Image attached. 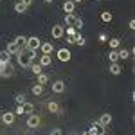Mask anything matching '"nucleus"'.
<instances>
[{"label": "nucleus", "instance_id": "5", "mask_svg": "<svg viewBox=\"0 0 135 135\" xmlns=\"http://www.w3.org/2000/svg\"><path fill=\"white\" fill-rule=\"evenodd\" d=\"M40 123H42V119H40L38 115L29 114V117H27V126H29V128H38Z\"/></svg>", "mask_w": 135, "mask_h": 135}, {"label": "nucleus", "instance_id": "21", "mask_svg": "<svg viewBox=\"0 0 135 135\" xmlns=\"http://www.w3.org/2000/svg\"><path fill=\"white\" fill-rule=\"evenodd\" d=\"M31 92L34 94V95H42L43 94V85L40 83H36V85H32V88H31Z\"/></svg>", "mask_w": 135, "mask_h": 135}, {"label": "nucleus", "instance_id": "37", "mask_svg": "<svg viewBox=\"0 0 135 135\" xmlns=\"http://www.w3.org/2000/svg\"><path fill=\"white\" fill-rule=\"evenodd\" d=\"M128 27H130V29H135V20H130V22H128Z\"/></svg>", "mask_w": 135, "mask_h": 135}, {"label": "nucleus", "instance_id": "22", "mask_svg": "<svg viewBox=\"0 0 135 135\" xmlns=\"http://www.w3.org/2000/svg\"><path fill=\"white\" fill-rule=\"evenodd\" d=\"M85 42H86V40H85V36H81L79 32H76V36H74V45H81V47H83Z\"/></svg>", "mask_w": 135, "mask_h": 135}, {"label": "nucleus", "instance_id": "31", "mask_svg": "<svg viewBox=\"0 0 135 135\" xmlns=\"http://www.w3.org/2000/svg\"><path fill=\"white\" fill-rule=\"evenodd\" d=\"M65 31H67V34H69V36H76L78 29H76L74 25H67V29H65Z\"/></svg>", "mask_w": 135, "mask_h": 135}, {"label": "nucleus", "instance_id": "42", "mask_svg": "<svg viewBox=\"0 0 135 135\" xmlns=\"http://www.w3.org/2000/svg\"><path fill=\"white\" fill-rule=\"evenodd\" d=\"M43 2H45V4H51V2H54V0H43Z\"/></svg>", "mask_w": 135, "mask_h": 135}, {"label": "nucleus", "instance_id": "4", "mask_svg": "<svg viewBox=\"0 0 135 135\" xmlns=\"http://www.w3.org/2000/svg\"><path fill=\"white\" fill-rule=\"evenodd\" d=\"M0 119H2V123L4 124H13L15 123V119H16V115H15V112H6V114H2L0 115Z\"/></svg>", "mask_w": 135, "mask_h": 135}, {"label": "nucleus", "instance_id": "30", "mask_svg": "<svg viewBox=\"0 0 135 135\" xmlns=\"http://www.w3.org/2000/svg\"><path fill=\"white\" fill-rule=\"evenodd\" d=\"M117 54H119V60H126V58H130V51H126V49H119Z\"/></svg>", "mask_w": 135, "mask_h": 135}, {"label": "nucleus", "instance_id": "29", "mask_svg": "<svg viewBox=\"0 0 135 135\" xmlns=\"http://www.w3.org/2000/svg\"><path fill=\"white\" fill-rule=\"evenodd\" d=\"M74 22H76V15H74V13H70V15L65 16V23H67V25H74Z\"/></svg>", "mask_w": 135, "mask_h": 135}, {"label": "nucleus", "instance_id": "24", "mask_svg": "<svg viewBox=\"0 0 135 135\" xmlns=\"http://www.w3.org/2000/svg\"><path fill=\"white\" fill-rule=\"evenodd\" d=\"M25 101H27V97H25V94H16V95H15V103L16 104H23L25 103Z\"/></svg>", "mask_w": 135, "mask_h": 135}, {"label": "nucleus", "instance_id": "3", "mask_svg": "<svg viewBox=\"0 0 135 135\" xmlns=\"http://www.w3.org/2000/svg\"><path fill=\"white\" fill-rule=\"evenodd\" d=\"M16 61H18V65H20V67H23V69H29V65L32 63V61H29V60H27V56L23 54V51H22V49H20V52L16 54Z\"/></svg>", "mask_w": 135, "mask_h": 135}, {"label": "nucleus", "instance_id": "15", "mask_svg": "<svg viewBox=\"0 0 135 135\" xmlns=\"http://www.w3.org/2000/svg\"><path fill=\"white\" fill-rule=\"evenodd\" d=\"M22 110H23V114H25V115H29V114L34 112V104L29 103V101H25V103L22 104Z\"/></svg>", "mask_w": 135, "mask_h": 135}, {"label": "nucleus", "instance_id": "39", "mask_svg": "<svg viewBox=\"0 0 135 135\" xmlns=\"http://www.w3.org/2000/svg\"><path fill=\"white\" fill-rule=\"evenodd\" d=\"M67 43H72L74 45V36H69V38H67Z\"/></svg>", "mask_w": 135, "mask_h": 135}, {"label": "nucleus", "instance_id": "33", "mask_svg": "<svg viewBox=\"0 0 135 135\" xmlns=\"http://www.w3.org/2000/svg\"><path fill=\"white\" fill-rule=\"evenodd\" d=\"M83 23H85V22L81 20L79 16H76V22H74V27H76V29H81V27H83Z\"/></svg>", "mask_w": 135, "mask_h": 135}, {"label": "nucleus", "instance_id": "41", "mask_svg": "<svg viewBox=\"0 0 135 135\" xmlns=\"http://www.w3.org/2000/svg\"><path fill=\"white\" fill-rule=\"evenodd\" d=\"M74 4H81V2H83V0H72Z\"/></svg>", "mask_w": 135, "mask_h": 135}, {"label": "nucleus", "instance_id": "19", "mask_svg": "<svg viewBox=\"0 0 135 135\" xmlns=\"http://www.w3.org/2000/svg\"><path fill=\"white\" fill-rule=\"evenodd\" d=\"M15 11H16L18 15H23V13L27 11V6H25V4H22V2H16V4H15Z\"/></svg>", "mask_w": 135, "mask_h": 135}, {"label": "nucleus", "instance_id": "34", "mask_svg": "<svg viewBox=\"0 0 135 135\" xmlns=\"http://www.w3.org/2000/svg\"><path fill=\"white\" fill-rule=\"evenodd\" d=\"M51 135H63V130L61 128H54V130L51 132Z\"/></svg>", "mask_w": 135, "mask_h": 135}, {"label": "nucleus", "instance_id": "23", "mask_svg": "<svg viewBox=\"0 0 135 135\" xmlns=\"http://www.w3.org/2000/svg\"><path fill=\"white\" fill-rule=\"evenodd\" d=\"M9 60H11V54L7 51L0 52V63H9Z\"/></svg>", "mask_w": 135, "mask_h": 135}, {"label": "nucleus", "instance_id": "18", "mask_svg": "<svg viewBox=\"0 0 135 135\" xmlns=\"http://www.w3.org/2000/svg\"><path fill=\"white\" fill-rule=\"evenodd\" d=\"M29 69H31V70H32V74H36V76H38V74H42V72H43V70H42L43 67H42V65H40V63H34V61H32L31 65H29Z\"/></svg>", "mask_w": 135, "mask_h": 135}, {"label": "nucleus", "instance_id": "6", "mask_svg": "<svg viewBox=\"0 0 135 135\" xmlns=\"http://www.w3.org/2000/svg\"><path fill=\"white\" fill-rule=\"evenodd\" d=\"M52 92L54 94H63L65 92V81H61V79L54 81V83H52Z\"/></svg>", "mask_w": 135, "mask_h": 135}, {"label": "nucleus", "instance_id": "16", "mask_svg": "<svg viewBox=\"0 0 135 135\" xmlns=\"http://www.w3.org/2000/svg\"><path fill=\"white\" fill-rule=\"evenodd\" d=\"M20 49H22V47H18L15 42H11V43H7V49H6V51L9 52V54H18V52H20Z\"/></svg>", "mask_w": 135, "mask_h": 135}, {"label": "nucleus", "instance_id": "35", "mask_svg": "<svg viewBox=\"0 0 135 135\" xmlns=\"http://www.w3.org/2000/svg\"><path fill=\"white\" fill-rule=\"evenodd\" d=\"M99 42H108V34L106 32H101L99 34Z\"/></svg>", "mask_w": 135, "mask_h": 135}, {"label": "nucleus", "instance_id": "14", "mask_svg": "<svg viewBox=\"0 0 135 135\" xmlns=\"http://www.w3.org/2000/svg\"><path fill=\"white\" fill-rule=\"evenodd\" d=\"M74 7H76V4H74L72 0H67V2L63 4V11H65L67 15H70V13H74Z\"/></svg>", "mask_w": 135, "mask_h": 135}, {"label": "nucleus", "instance_id": "27", "mask_svg": "<svg viewBox=\"0 0 135 135\" xmlns=\"http://www.w3.org/2000/svg\"><path fill=\"white\" fill-rule=\"evenodd\" d=\"M108 60H110V63H117V61H119V54H117V51H110Z\"/></svg>", "mask_w": 135, "mask_h": 135}, {"label": "nucleus", "instance_id": "43", "mask_svg": "<svg viewBox=\"0 0 135 135\" xmlns=\"http://www.w3.org/2000/svg\"><path fill=\"white\" fill-rule=\"evenodd\" d=\"M0 115H2V112H0Z\"/></svg>", "mask_w": 135, "mask_h": 135}, {"label": "nucleus", "instance_id": "17", "mask_svg": "<svg viewBox=\"0 0 135 135\" xmlns=\"http://www.w3.org/2000/svg\"><path fill=\"white\" fill-rule=\"evenodd\" d=\"M47 108H49V112H52V114H58V112H61V108L58 106V103H56V101H49Z\"/></svg>", "mask_w": 135, "mask_h": 135}, {"label": "nucleus", "instance_id": "38", "mask_svg": "<svg viewBox=\"0 0 135 135\" xmlns=\"http://www.w3.org/2000/svg\"><path fill=\"white\" fill-rule=\"evenodd\" d=\"M22 4H25V6H27V7H29V6H31L32 4V0H20Z\"/></svg>", "mask_w": 135, "mask_h": 135}, {"label": "nucleus", "instance_id": "32", "mask_svg": "<svg viewBox=\"0 0 135 135\" xmlns=\"http://www.w3.org/2000/svg\"><path fill=\"white\" fill-rule=\"evenodd\" d=\"M25 56H27L29 61H34V58H36V51H29V49H27V54H25Z\"/></svg>", "mask_w": 135, "mask_h": 135}, {"label": "nucleus", "instance_id": "8", "mask_svg": "<svg viewBox=\"0 0 135 135\" xmlns=\"http://www.w3.org/2000/svg\"><path fill=\"white\" fill-rule=\"evenodd\" d=\"M88 130L92 132V135H104V126H101L99 123H92Z\"/></svg>", "mask_w": 135, "mask_h": 135}, {"label": "nucleus", "instance_id": "13", "mask_svg": "<svg viewBox=\"0 0 135 135\" xmlns=\"http://www.w3.org/2000/svg\"><path fill=\"white\" fill-rule=\"evenodd\" d=\"M40 49H42L43 54H52V51H54V43H40Z\"/></svg>", "mask_w": 135, "mask_h": 135}, {"label": "nucleus", "instance_id": "1", "mask_svg": "<svg viewBox=\"0 0 135 135\" xmlns=\"http://www.w3.org/2000/svg\"><path fill=\"white\" fill-rule=\"evenodd\" d=\"M13 76V65L9 63H0V78H11Z\"/></svg>", "mask_w": 135, "mask_h": 135}, {"label": "nucleus", "instance_id": "40", "mask_svg": "<svg viewBox=\"0 0 135 135\" xmlns=\"http://www.w3.org/2000/svg\"><path fill=\"white\" fill-rule=\"evenodd\" d=\"M81 135H92V132H90V130H85V132H83Z\"/></svg>", "mask_w": 135, "mask_h": 135}, {"label": "nucleus", "instance_id": "10", "mask_svg": "<svg viewBox=\"0 0 135 135\" xmlns=\"http://www.w3.org/2000/svg\"><path fill=\"white\" fill-rule=\"evenodd\" d=\"M97 123H99L101 126H104V128H106V126H110V124H112V115H110V114H103L101 117H99V121H97Z\"/></svg>", "mask_w": 135, "mask_h": 135}, {"label": "nucleus", "instance_id": "20", "mask_svg": "<svg viewBox=\"0 0 135 135\" xmlns=\"http://www.w3.org/2000/svg\"><path fill=\"white\" fill-rule=\"evenodd\" d=\"M13 42L16 43L18 47H25V43H27V38H25V36H22V34H18V36H16Z\"/></svg>", "mask_w": 135, "mask_h": 135}, {"label": "nucleus", "instance_id": "2", "mask_svg": "<svg viewBox=\"0 0 135 135\" xmlns=\"http://www.w3.org/2000/svg\"><path fill=\"white\" fill-rule=\"evenodd\" d=\"M40 40H38V36H31V38H27V43H25V47L29 49V51H38L40 49Z\"/></svg>", "mask_w": 135, "mask_h": 135}, {"label": "nucleus", "instance_id": "25", "mask_svg": "<svg viewBox=\"0 0 135 135\" xmlns=\"http://www.w3.org/2000/svg\"><path fill=\"white\" fill-rule=\"evenodd\" d=\"M108 45H110V49H117L121 45V40L119 38H108Z\"/></svg>", "mask_w": 135, "mask_h": 135}, {"label": "nucleus", "instance_id": "9", "mask_svg": "<svg viewBox=\"0 0 135 135\" xmlns=\"http://www.w3.org/2000/svg\"><path fill=\"white\" fill-rule=\"evenodd\" d=\"M63 34H65L63 25H54V27H52V38H54V40H60Z\"/></svg>", "mask_w": 135, "mask_h": 135}, {"label": "nucleus", "instance_id": "28", "mask_svg": "<svg viewBox=\"0 0 135 135\" xmlns=\"http://www.w3.org/2000/svg\"><path fill=\"white\" fill-rule=\"evenodd\" d=\"M38 83L40 85H47L49 83V76H47V74H38Z\"/></svg>", "mask_w": 135, "mask_h": 135}, {"label": "nucleus", "instance_id": "7", "mask_svg": "<svg viewBox=\"0 0 135 135\" xmlns=\"http://www.w3.org/2000/svg\"><path fill=\"white\" fill-rule=\"evenodd\" d=\"M56 56H58L60 61H69L70 60V51L69 49H60V51L56 52Z\"/></svg>", "mask_w": 135, "mask_h": 135}, {"label": "nucleus", "instance_id": "11", "mask_svg": "<svg viewBox=\"0 0 135 135\" xmlns=\"http://www.w3.org/2000/svg\"><path fill=\"white\" fill-rule=\"evenodd\" d=\"M38 63H40L42 67H49V65H52L51 54H42V56H40V60H38Z\"/></svg>", "mask_w": 135, "mask_h": 135}, {"label": "nucleus", "instance_id": "36", "mask_svg": "<svg viewBox=\"0 0 135 135\" xmlns=\"http://www.w3.org/2000/svg\"><path fill=\"white\" fill-rule=\"evenodd\" d=\"M15 115H23V110H22V104H18V106H16V112H15Z\"/></svg>", "mask_w": 135, "mask_h": 135}, {"label": "nucleus", "instance_id": "26", "mask_svg": "<svg viewBox=\"0 0 135 135\" xmlns=\"http://www.w3.org/2000/svg\"><path fill=\"white\" fill-rule=\"evenodd\" d=\"M112 18H114V15H112L110 11H103V13H101V20L103 22H112Z\"/></svg>", "mask_w": 135, "mask_h": 135}, {"label": "nucleus", "instance_id": "12", "mask_svg": "<svg viewBox=\"0 0 135 135\" xmlns=\"http://www.w3.org/2000/svg\"><path fill=\"white\" fill-rule=\"evenodd\" d=\"M108 72L112 74V76H119V74L123 72V69H121V65H119V63H110V69H108Z\"/></svg>", "mask_w": 135, "mask_h": 135}]
</instances>
